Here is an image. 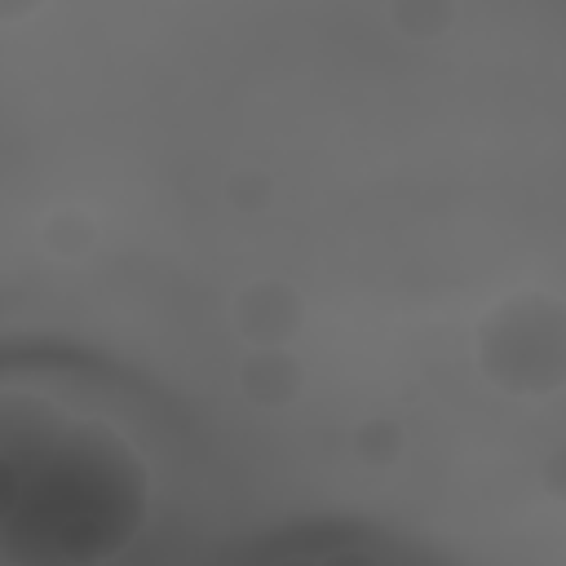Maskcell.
I'll use <instances>...</instances> for the list:
<instances>
[{"label":"cell","mask_w":566,"mask_h":566,"mask_svg":"<svg viewBox=\"0 0 566 566\" xmlns=\"http://www.w3.org/2000/svg\"><path fill=\"white\" fill-rule=\"evenodd\" d=\"M482 376L504 394H557L566 385V305L544 292H517L478 327Z\"/></svg>","instance_id":"obj_2"},{"label":"cell","mask_w":566,"mask_h":566,"mask_svg":"<svg viewBox=\"0 0 566 566\" xmlns=\"http://www.w3.org/2000/svg\"><path fill=\"white\" fill-rule=\"evenodd\" d=\"M283 566H305V562H283Z\"/></svg>","instance_id":"obj_5"},{"label":"cell","mask_w":566,"mask_h":566,"mask_svg":"<svg viewBox=\"0 0 566 566\" xmlns=\"http://www.w3.org/2000/svg\"><path fill=\"white\" fill-rule=\"evenodd\" d=\"M301 323V301L292 287L283 283H256L239 296V327L243 336H252L261 349L283 345Z\"/></svg>","instance_id":"obj_3"},{"label":"cell","mask_w":566,"mask_h":566,"mask_svg":"<svg viewBox=\"0 0 566 566\" xmlns=\"http://www.w3.org/2000/svg\"><path fill=\"white\" fill-rule=\"evenodd\" d=\"M239 376H243V389L252 398H261V402H283V398H292L301 389V367L283 349H256V354H248V363H243Z\"/></svg>","instance_id":"obj_4"},{"label":"cell","mask_w":566,"mask_h":566,"mask_svg":"<svg viewBox=\"0 0 566 566\" xmlns=\"http://www.w3.org/2000/svg\"><path fill=\"white\" fill-rule=\"evenodd\" d=\"M0 557L106 566L146 522V464L102 420L18 389L0 407Z\"/></svg>","instance_id":"obj_1"}]
</instances>
